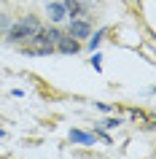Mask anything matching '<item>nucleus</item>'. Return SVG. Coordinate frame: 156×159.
<instances>
[{
  "label": "nucleus",
  "mask_w": 156,
  "mask_h": 159,
  "mask_svg": "<svg viewBox=\"0 0 156 159\" xmlns=\"http://www.w3.org/2000/svg\"><path fill=\"white\" fill-rule=\"evenodd\" d=\"M97 108L102 111V113H108V111H110V105H108V102H97Z\"/></svg>",
  "instance_id": "ddd939ff"
},
{
  "label": "nucleus",
  "mask_w": 156,
  "mask_h": 159,
  "mask_svg": "<svg viewBox=\"0 0 156 159\" xmlns=\"http://www.w3.org/2000/svg\"><path fill=\"white\" fill-rule=\"evenodd\" d=\"M67 35H73L75 41H86L91 35V22L86 16H81V19H70V25H67V30H65Z\"/></svg>",
  "instance_id": "7ed1b4c3"
},
{
  "label": "nucleus",
  "mask_w": 156,
  "mask_h": 159,
  "mask_svg": "<svg viewBox=\"0 0 156 159\" xmlns=\"http://www.w3.org/2000/svg\"><path fill=\"white\" fill-rule=\"evenodd\" d=\"M0 138H6V129H0Z\"/></svg>",
  "instance_id": "4468645a"
},
{
  "label": "nucleus",
  "mask_w": 156,
  "mask_h": 159,
  "mask_svg": "<svg viewBox=\"0 0 156 159\" xmlns=\"http://www.w3.org/2000/svg\"><path fill=\"white\" fill-rule=\"evenodd\" d=\"M62 6H65V11H67L70 19H81V16L89 14V6L81 3V0H62Z\"/></svg>",
  "instance_id": "39448f33"
},
{
  "label": "nucleus",
  "mask_w": 156,
  "mask_h": 159,
  "mask_svg": "<svg viewBox=\"0 0 156 159\" xmlns=\"http://www.w3.org/2000/svg\"><path fill=\"white\" fill-rule=\"evenodd\" d=\"M22 51H25L27 57H51L57 49H54V43L46 38V33H43V27H41L27 43H22Z\"/></svg>",
  "instance_id": "f03ea898"
},
{
  "label": "nucleus",
  "mask_w": 156,
  "mask_h": 159,
  "mask_svg": "<svg viewBox=\"0 0 156 159\" xmlns=\"http://www.w3.org/2000/svg\"><path fill=\"white\" fill-rule=\"evenodd\" d=\"M54 49H57L59 54H78V51H81V41H75L73 35L62 33L57 38V43H54Z\"/></svg>",
  "instance_id": "20e7f679"
},
{
  "label": "nucleus",
  "mask_w": 156,
  "mask_h": 159,
  "mask_svg": "<svg viewBox=\"0 0 156 159\" xmlns=\"http://www.w3.org/2000/svg\"><path fill=\"white\" fill-rule=\"evenodd\" d=\"M41 27H43V25H41V19L30 14V16H22L19 22H11V27H8L3 35H6V41H8V43H16V46H22V43H27L35 33H38V30H41Z\"/></svg>",
  "instance_id": "f257e3e1"
},
{
  "label": "nucleus",
  "mask_w": 156,
  "mask_h": 159,
  "mask_svg": "<svg viewBox=\"0 0 156 159\" xmlns=\"http://www.w3.org/2000/svg\"><path fill=\"white\" fill-rule=\"evenodd\" d=\"M46 16L51 19V25H59V22L67 16V11H65L62 3H49V6H46Z\"/></svg>",
  "instance_id": "423d86ee"
},
{
  "label": "nucleus",
  "mask_w": 156,
  "mask_h": 159,
  "mask_svg": "<svg viewBox=\"0 0 156 159\" xmlns=\"http://www.w3.org/2000/svg\"><path fill=\"white\" fill-rule=\"evenodd\" d=\"M43 33H46V38H49L51 43H57V38H59L62 33H65V30H59L57 25H49V27H43Z\"/></svg>",
  "instance_id": "1a4fd4ad"
},
{
  "label": "nucleus",
  "mask_w": 156,
  "mask_h": 159,
  "mask_svg": "<svg viewBox=\"0 0 156 159\" xmlns=\"http://www.w3.org/2000/svg\"><path fill=\"white\" fill-rule=\"evenodd\" d=\"M100 59H102L100 54H94V57H91V65H94V70H102V62H100Z\"/></svg>",
  "instance_id": "f8f14e48"
},
{
  "label": "nucleus",
  "mask_w": 156,
  "mask_h": 159,
  "mask_svg": "<svg viewBox=\"0 0 156 159\" xmlns=\"http://www.w3.org/2000/svg\"><path fill=\"white\" fill-rule=\"evenodd\" d=\"M105 35H108V27H100L97 33H91L89 38H86V46H89V49L94 51V49L100 46V43H102V38H105Z\"/></svg>",
  "instance_id": "6e6552de"
},
{
  "label": "nucleus",
  "mask_w": 156,
  "mask_h": 159,
  "mask_svg": "<svg viewBox=\"0 0 156 159\" xmlns=\"http://www.w3.org/2000/svg\"><path fill=\"white\" fill-rule=\"evenodd\" d=\"M8 27H11V19L6 16V14H0V33H6Z\"/></svg>",
  "instance_id": "9b49d317"
},
{
  "label": "nucleus",
  "mask_w": 156,
  "mask_h": 159,
  "mask_svg": "<svg viewBox=\"0 0 156 159\" xmlns=\"http://www.w3.org/2000/svg\"><path fill=\"white\" fill-rule=\"evenodd\" d=\"M70 140L81 143V146H94V143H97V135L83 132V129H70Z\"/></svg>",
  "instance_id": "0eeeda50"
},
{
  "label": "nucleus",
  "mask_w": 156,
  "mask_h": 159,
  "mask_svg": "<svg viewBox=\"0 0 156 159\" xmlns=\"http://www.w3.org/2000/svg\"><path fill=\"white\" fill-rule=\"evenodd\" d=\"M121 124V119L116 116V119H105V121H102V127H105V129H113V127H118Z\"/></svg>",
  "instance_id": "9d476101"
}]
</instances>
